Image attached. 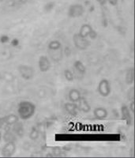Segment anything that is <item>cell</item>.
Here are the masks:
<instances>
[{
    "mask_svg": "<svg viewBox=\"0 0 135 158\" xmlns=\"http://www.w3.org/2000/svg\"><path fill=\"white\" fill-rule=\"evenodd\" d=\"M88 37H89L90 39L92 40H95L96 38L97 37V32H96L95 29H92V30L91 31V32L89 33V35H88Z\"/></svg>",
    "mask_w": 135,
    "mask_h": 158,
    "instance_id": "cell-24",
    "label": "cell"
},
{
    "mask_svg": "<svg viewBox=\"0 0 135 158\" xmlns=\"http://www.w3.org/2000/svg\"><path fill=\"white\" fill-rule=\"evenodd\" d=\"M0 150H1V149H0Z\"/></svg>",
    "mask_w": 135,
    "mask_h": 158,
    "instance_id": "cell-31",
    "label": "cell"
},
{
    "mask_svg": "<svg viewBox=\"0 0 135 158\" xmlns=\"http://www.w3.org/2000/svg\"><path fill=\"white\" fill-rule=\"evenodd\" d=\"M51 59L55 62H59L63 59V49H57V50L48 51Z\"/></svg>",
    "mask_w": 135,
    "mask_h": 158,
    "instance_id": "cell-15",
    "label": "cell"
},
{
    "mask_svg": "<svg viewBox=\"0 0 135 158\" xmlns=\"http://www.w3.org/2000/svg\"><path fill=\"white\" fill-rule=\"evenodd\" d=\"M62 48V43L59 40H51L50 43L47 45V50L52 51V50H57V49Z\"/></svg>",
    "mask_w": 135,
    "mask_h": 158,
    "instance_id": "cell-18",
    "label": "cell"
},
{
    "mask_svg": "<svg viewBox=\"0 0 135 158\" xmlns=\"http://www.w3.org/2000/svg\"><path fill=\"white\" fill-rule=\"evenodd\" d=\"M73 43L77 49L80 51L86 50L89 46V41L85 37H83L81 35L76 33L73 36Z\"/></svg>",
    "mask_w": 135,
    "mask_h": 158,
    "instance_id": "cell-3",
    "label": "cell"
},
{
    "mask_svg": "<svg viewBox=\"0 0 135 158\" xmlns=\"http://www.w3.org/2000/svg\"><path fill=\"white\" fill-rule=\"evenodd\" d=\"M38 67L41 72H47L51 68V63L47 56H40L38 59Z\"/></svg>",
    "mask_w": 135,
    "mask_h": 158,
    "instance_id": "cell-8",
    "label": "cell"
},
{
    "mask_svg": "<svg viewBox=\"0 0 135 158\" xmlns=\"http://www.w3.org/2000/svg\"><path fill=\"white\" fill-rule=\"evenodd\" d=\"M4 140L6 142H14V140L16 139V137H15V135L13 132H11L10 131H6L4 134V135L2 136Z\"/></svg>",
    "mask_w": 135,
    "mask_h": 158,
    "instance_id": "cell-19",
    "label": "cell"
},
{
    "mask_svg": "<svg viewBox=\"0 0 135 158\" xmlns=\"http://www.w3.org/2000/svg\"><path fill=\"white\" fill-rule=\"evenodd\" d=\"M125 81L127 85H133L134 82V68L133 67H130L126 70L125 75Z\"/></svg>",
    "mask_w": 135,
    "mask_h": 158,
    "instance_id": "cell-17",
    "label": "cell"
},
{
    "mask_svg": "<svg viewBox=\"0 0 135 158\" xmlns=\"http://www.w3.org/2000/svg\"><path fill=\"white\" fill-rule=\"evenodd\" d=\"M40 136V132L38 131V129L35 127H33V128L31 129L30 133H29V138L31 140L36 141Z\"/></svg>",
    "mask_w": 135,
    "mask_h": 158,
    "instance_id": "cell-20",
    "label": "cell"
},
{
    "mask_svg": "<svg viewBox=\"0 0 135 158\" xmlns=\"http://www.w3.org/2000/svg\"><path fill=\"white\" fill-rule=\"evenodd\" d=\"M121 116L122 119L126 121L127 125H131L133 118H132V113L130 111L129 108L126 105H123L121 108Z\"/></svg>",
    "mask_w": 135,
    "mask_h": 158,
    "instance_id": "cell-9",
    "label": "cell"
},
{
    "mask_svg": "<svg viewBox=\"0 0 135 158\" xmlns=\"http://www.w3.org/2000/svg\"><path fill=\"white\" fill-rule=\"evenodd\" d=\"M98 94L103 97H108L112 93V85L108 79H101L97 85Z\"/></svg>",
    "mask_w": 135,
    "mask_h": 158,
    "instance_id": "cell-2",
    "label": "cell"
},
{
    "mask_svg": "<svg viewBox=\"0 0 135 158\" xmlns=\"http://www.w3.org/2000/svg\"><path fill=\"white\" fill-rule=\"evenodd\" d=\"M128 99L130 101H134V88L131 87L128 92Z\"/></svg>",
    "mask_w": 135,
    "mask_h": 158,
    "instance_id": "cell-22",
    "label": "cell"
},
{
    "mask_svg": "<svg viewBox=\"0 0 135 158\" xmlns=\"http://www.w3.org/2000/svg\"><path fill=\"white\" fill-rule=\"evenodd\" d=\"M4 0H0V2H3Z\"/></svg>",
    "mask_w": 135,
    "mask_h": 158,
    "instance_id": "cell-30",
    "label": "cell"
},
{
    "mask_svg": "<svg viewBox=\"0 0 135 158\" xmlns=\"http://www.w3.org/2000/svg\"><path fill=\"white\" fill-rule=\"evenodd\" d=\"M100 6H104L107 3V0H96Z\"/></svg>",
    "mask_w": 135,
    "mask_h": 158,
    "instance_id": "cell-28",
    "label": "cell"
},
{
    "mask_svg": "<svg viewBox=\"0 0 135 158\" xmlns=\"http://www.w3.org/2000/svg\"><path fill=\"white\" fill-rule=\"evenodd\" d=\"M18 72L22 77L25 80H31L34 77L35 70L33 67L29 65L22 64L18 67Z\"/></svg>",
    "mask_w": 135,
    "mask_h": 158,
    "instance_id": "cell-5",
    "label": "cell"
},
{
    "mask_svg": "<svg viewBox=\"0 0 135 158\" xmlns=\"http://www.w3.org/2000/svg\"><path fill=\"white\" fill-rule=\"evenodd\" d=\"M78 108L79 111H82L84 113H88L91 111V105H90L86 99L83 98V97H81L78 101Z\"/></svg>",
    "mask_w": 135,
    "mask_h": 158,
    "instance_id": "cell-12",
    "label": "cell"
},
{
    "mask_svg": "<svg viewBox=\"0 0 135 158\" xmlns=\"http://www.w3.org/2000/svg\"><path fill=\"white\" fill-rule=\"evenodd\" d=\"M92 29H93V28H92V25H89V24H83L81 26V28H80L78 34H80L81 36H83V37L87 38Z\"/></svg>",
    "mask_w": 135,
    "mask_h": 158,
    "instance_id": "cell-16",
    "label": "cell"
},
{
    "mask_svg": "<svg viewBox=\"0 0 135 158\" xmlns=\"http://www.w3.org/2000/svg\"><path fill=\"white\" fill-rule=\"evenodd\" d=\"M107 2H109V4H111L112 6H116L118 4V0H107Z\"/></svg>",
    "mask_w": 135,
    "mask_h": 158,
    "instance_id": "cell-27",
    "label": "cell"
},
{
    "mask_svg": "<svg viewBox=\"0 0 135 158\" xmlns=\"http://www.w3.org/2000/svg\"><path fill=\"white\" fill-rule=\"evenodd\" d=\"M2 133H1V131H0V141L2 140Z\"/></svg>",
    "mask_w": 135,
    "mask_h": 158,
    "instance_id": "cell-29",
    "label": "cell"
},
{
    "mask_svg": "<svg viewBox=\"0 0 135 158\" xmlns=\"http://www.w3.org/2000/svg\"><path fill=\"white\" fill-rule=\"evenodd\" d=\"M0 41L2 44L8 43L10 41V37L8 36H6V35H2L1 36V38H0Z\"/></svg>",
    "mask_w": 135,
    "mask_h": 158,
    "instance_id": "cell-23",
    "label": "cell"
},
{
    "mask_svg": "<svg viewBox=\"0 0 135 158\" xmlns=\"http://www.w3.org/2000/svg\"><path fill=\"white\" fill-rule=\"evenodd\" d=\"M64 109H65V111H67L69 115H72V116H76L78 114V112H79L77 103H66L64 104Z\"/></svg>",
    "mask_w": 135,
    "mask_h": 158,
    "instance_id": "cell-10",
    "label": "cell"
},
{
    "mask_svg": "<svg viewBox=\"0 0 135 158\" xmlns=\"http://www.w3.org/2000/svg\"><path fill=\"white\" fill-rule=\"evenodd\" d=\"M85 13V8L81 4H73L69 7L68 16L71 18H78Z\"/></svg>",
    "mask_w": 135,
    "mask_h": 158,
    "instance_id": "cell-6",
    "label": "cell"
},
{
    "mask_svg": "<svg viewBox=\"0 0 135 158\" xmlns=\"http://www.w3.org/2000/svg\"><path fill=\"white\" fill-rule=\"evenodd\" d=\"M19 121L18 115L10 114L3 117H0V129L15 125Z\"/></svg>",
    "mask_w": 135,
    "mask_h": 158,
    "instance_id": "cell-4",
    "label": "cell"
},
{
    "mask_svg": "<svg viewBox=\"0 0 135 158\" xmlns=\"http://www.w3.org/2000/svg\"><path fill=\"white\" fill-rule=\"evenodd\" d=\"M74 68L80 75H85L86 73V67L81 60H76L74 63Z\"/></svg>",
    "mask_w": 135,
    "mask_h": 158,
    "instance_id": "cell-14",
    "label": "cell"
},
{
    "mask_svg": "<svg viewBox=\"0 0 135 158\" xmlns=\"http://www.w3.org/2000/svg\"><path fill=\"white\" fill-rule=\"evenodd\" d=\"M130 111L132 113V115L134 114V101H130V104H129V107H128Z\"/></svg>",
    "mask_w": 135,
    "mask_h": 158,
    "instance_id": "cell-25",
    "label": "cell"
},
{
    "mask_svg": "<svg viewBox=\"0 0 135 158\" xmlns=\"http://www.w3.org/2000/svg\"><path fill=\"white\" fill-rule=\"evenodd\" d=\"M16 144L14 142H7L1 149V154L4 157H10L16 152Z\"/></svg>",
    "mask_w": 135,
    "mask_h": 158,
    "instance_id": "cell-7",
    "label": "cell"
},
{
    "mask_svg": "<svg viewBox=\"0 0 135 158\" xmlns=\"http://www.w3.org/2000/svg\"><path fill=\"white\" fill-rule=\"evenodd\" d=\"M36 110V107L33 102L29 101H21L18 106V117L22 120H27L35 115Z\"/></svg>",
    "mask_w": 135,
    "mask_h": 158,
    "instance_id": "cell-1",
    "label": "cell"
},
{
    "mask_svg": "<svg viewBox=\"0 0 135 158\" xmlns=\"http://www.w3.org/2000/svg\"><path fill=\"white\" fill-rule=\"evenodd\" d=\"M68 97L70 102L73 103H78V101L82 97L81 92L77 89H71L69 92Z\"/></svg>",
    "mask_w": 135,
    "mask_h": 158,
    "instance_id": "cell-13",
    "label": "cell"
},
{
    "mask_svg": "<svg viewBox=\"0 0 135 158\" xmlns=\"http://www.w3.org/2000/svg\"><path fill=\"white\" fill-rule=\"evenodd\" d=\"M93 115L96 119L104 120V119H105L108 115V110L105 108H103V107L96 108L93 111Z\"/></svg>",
    "mask_w": 135,
    "mask_h": 158,
    "instance_id": "cell-11",
    "label": "cell"
},
{
    "mask_svg": "<svg viewBox=\"0 0 135 158\" xmlns=\"http://www.w3.org/2000/svg\"><path fill=\"white\" fill-rule=\"evenodd\" d=\"M63 75L65 77L66 80L68 81H73L74 80V74L70 69H66L63 72Z\"/></svg>",
    "mask_w": 135,
    "mask_h": 158,
    "instance_id": "cell-21",
    "label": "cell"
},
{
    "mask_svg": "<svg viewBox=\"0 0 135 158\" xmlns=\"http://www.w3.org/2000/svg\"><path fill=\"white\" fill-rule=\"evenodd\" d=\"M19 44V40H18V39H13L12 40H11V45H12L13 47H17L18 45Z\"/></svg>",
    "mask_w": 135,
    "mask_h": 158,
    "instance_id": "cell-26",
    "label": "cell"
}]
</instances>
